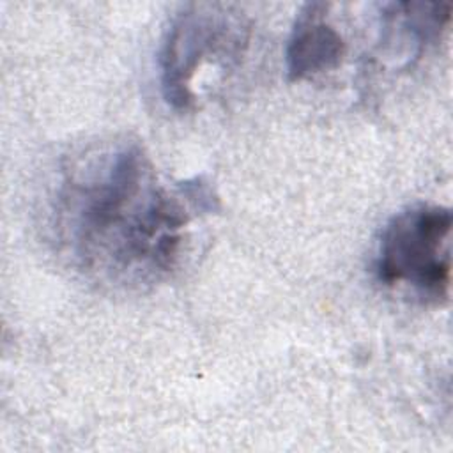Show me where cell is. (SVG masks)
Returning <instances> with one entry per match:
<instances>
[{
	"label": "cell",
	"instance_id": "277c9868",
	"mask_svg": "<svg viewBox=\"0 0 453 453\" xmlns=\"http://www.w3.org/2000/svg\"><path fill=\"white\" fill-rule=\"evenodd\" d=\"M329 4L311 2L301 7L287 42V74L292 81L313 78L340 67L347 44L329 23Z\"/></svg>",
	"mask_w": 453,
	"mask_h": 453
},
{
	"label": "cell",
	"instance_id": "7a4b0ae2",
	"mask_svg": "<svg viewBox=\"0 0 453 453\" xmlns=\"http://www.w3.org/2000/svg\"><path fill=\"white\" fill-rule=\"evenodd\" d=\"M250 27L241 12L223 4H188L170 21L159 50V83L175 110L196 103V74L212 64L237 62L248 44Z\"/></svg>",
	"mask_w": 453,
	"mask_h": 453
},
{
	"label": "cell",
	"instance_id": "6da1fadb",
	"mask_svg": "<svg viewBox=\"0 0 453 453\" xmlns=\"http://www.w3.org/2000/svg\"><path fill=\"white\" fill-rule=\"evenodd\" d=\"M58 191V230L74 264L97 283L143 288L177 264L189 211H212L202 179L168 189L134 142L85 154Z\"/></svg>",
	"mask_w": 453,
	"mask_h": 453
},
{
	"label": "cell",
	"instance_id": "3957f363",
	"mask_svg": "<svg viewBox=\"0 0 453 453\" xmlns=\"http://www.w3.org/2000/svg\"><path fill=\"white\" fill-rule=\"evenodd\" d=\"M453 216L449 207L416 203L396 212L382 228L375 276L386 287H405L423 303L449 299Z\"/></svg>",
	"mask_w": 453,
	"mask_h": 453
}]
</instances>
